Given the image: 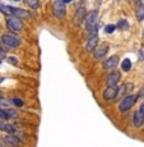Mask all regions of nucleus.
I'll list each match as a JSON object with an SVG mask.
<instances>
[{
    "mask_svg": "<svg viewBox=\"0 0 144 147\" xmlns=\"http://www.w3.org/2000/svg\"><path fill=\"white\" fill-rule=\"evenodd\" d=\"M97 10H92V12H89L87 14L86 17V21H84V24H86V28L87 31H91L93 27H94V23H96V19H97Z\"/></svg>",
    "mask_w": 144,
    "mask_h": 147,
    "instance_id": "obj_8",
    "label": "nucleus"
},
{
    "mask_svg": "<svg viewBox=\"0 0 144 147\" xmlns=\"http://www.w3.org/2000/svg\"><path fill=\"white\" fill-rule=\"evenodd\" d=\"M121 69H123L124 72H129V70L131 69V61H130V59H124L123 63H121Z\"/></svg>",
    "mask_w": 144,
    "mask_h": 147,
    "instance_id": "obj_19",
    "label": "nucleus"
},
{
    "mask_svg": "<svg viewBox=\"0 0 144 147\" xmlns=\"http://www.w3.org/2000/svg\"><path fill=\"white\" fill-rule=\"evenodd\" d=\"M98 36H97V33H96V31L92 33L91 36L88 37V40H87L86 42V50L88 53H91V51H94L96 50V47L98 46Z\"/></svg>",
    "mask_w": 144,
    "mask_h": 147,
    "instance_id": "obj_6",
    "label": "nucleus"
},
{
    "mask_svg": "<svg viewBox=\"0 0 144 147\" xmlns=\"http://www.w3.org/2000/svg\"><path fill=\"white\" fill-rule=\"evenodd\" d=\"M1 41H3V44H5L9 47H17L21 44L19 37H17L15 35H12V33H4L1 36Z\"/></svg>",
    "mask_w": 144,
    "mask_h": 147,
    "instance_id": "obj_3",
    "label": "nucleus"
},
{
    "mask_svg": "<svg viewBox=\"0 0 144 147\" xmlns=\"http://www.w3.org/2000/svg\"><path fill=\"white\" fill-rule=\"evenodd\" d=\"M0 147H5V146H4V145H3V143H1V142H0Z\"/></svg>",
    "mask_w": 144,
    "mask_h": 147,
    "instance_id": "obj_30",
    "label": "nucleus"
},
{
    "mask_svg": "<svg viewBox=\"0 0 144 147\" xmlns=\"http://www.w3.org/2000/svg\"><path fill=\"white\" fill-rule=\"evenodd\" d=\"M12 13L15 18L18 19H28L31 18V13L28 10L24 9H19V8H12Z\"/></svg>",
    "mask_w": 144,
    "mask_h": 147,
    "instance_id": "obj_11",
    "label": "nucleus"
},
{
    "mask_svg": "<svg viewBox=\"0 0 144 147\" xmlns=\"http://www.w3.org/2000/svg\"><path fill=\"white\" fill-rule=\"evenodd\" d=\"M13 104H14L15 106H18V107L23 106V101H22L21 98H18V97H14V98H13Z\"/></svg>",
    "mask_w": 144,
    "mask_h": 147,
    "instance_id": "obj_24",
    "label": "nucleus"
},
{
    "mask_svg": "<svg viewBox=\"0 0 144 147\" xmlns=\"http://www.w3.org/2000/svg\"><path fill=\"white\" fill-rule=\"evenodd\" d=\"M86 17H87L86 8L79 7L77 9V12H75V14H74V19H73V22H74L75 26L79 27V26H82V23H83L84 21H86Z\"/></svg>",
    "mask_w": 144,
    "mask_h": 147,
    "instance_id": "obj_4",
    "label": "nucleus"
},
{
    "mask_svg": "<svg viewBox=\"0 0 144 147\" xmlns=\"http://www.w3.org/2000/svg\"><path fill=\"white\" fill-rule=\"evenodd\" d=\"M139 110H140V111H142V113H143V114H144V101H143V104H142V105H140V107H139Z\"/></svg>",
    "mask_w": 144,
    "mask_h": 147,
    "instance_id": "obj_28",
    "label": "nucleus"
},
{
    "mask_svg": "<svg viewBox=\"0 0 144 147\" xmlns=\"http://www.w3.org/2000/svg\"><path fill=\"white\" fill-rule=\"evenodd\" d=\"M3 142L5 143L8 147H21L22 142L18 137H15L14 134H7L3 138Z\"/></svg>",
    "mask_w": 144,
    "mask_h": 147,
    "instance_id": "obj_7",
    "label": "nucleus"
},
{
    "mask_svg": "<svg viewBox=\"0 0 144 147\" xmlns=\"http://www.w3.org/2000/svg\"><path fill=\"white\" fill-rule=\"evenodd\" d=\"M119 64V58L116 55L111 56V58H107L105 61H103V69H112Z\"/></svg>",
    "mask_w": 144,
    "mask_h": 147,
    "instance_id": "obj_13",
    "label": "nucleus"
},
{
    "mask_svg": "<svg viewBox=\"0 0 144 147\" xmlns=\"http://www.w3.org/2000/svg\"><path fill=\"white\" fill-rule=\"evenodd\" d=\"M119 96V87L117 86H112V87H107L103 91V98L107 101L114 100Z\"/></svg>",
    "mask_w": 144,
    "mask_h": 147,
    "instance_id": "obj_9",
    "label": "nucleus"
},
{
    "mask_svg": "<svg viewBox=\"0 0 144 147\" xmlns=\"http://www.w3.org/2000/svg\"><path fill=\"white\" fill-rule=\"evenodd\" d=\"M8 63L13 64V65H17V64H18V60L15 59V56H9V58H8Z\"/></svg>",
    "mask_w": 144,
    "mask_h": 147,
    "instance_id": "obj_25",
    "label": "nucleus"
},
{
    "mask_svg": "<svg viewBox=\"0 0 144 147\" xmlns=\"http://www.w3.org/2000/svg\"><path fill=\"white\" fill-rule=\"evenodd\" d=\"M115 30H116V26H115V24H107V26L105 27V32L106 33H112Z\"/></svg>",
    "mask_w": 144,
    "mask_h": 147,
    "instance_id": "obj_23",
    "label": "nucleus"
},
{
    "mask_svg": "<svg viewBox=\"0 0 144 147\" xmlns=\"http://www.w3.org/2000/svg\"><path fill=\"white\" fill-rule=\"evenodd\" d=\"M0 12H1L4 16H8V17H10L12 16V7H8V5H4V4H1L0 3Z\"/></svg>",
    "mask_w": 144,
    "mask_h": 147,
    "instance_id": "obj_18",
    "label": "nucleus"
},
{
    "mask_svg": "<svg viewBox=\"0 0 144 147\" xmlns=\"http://www.w3.org/2000/svg\"><path fill=\"white\" fill-rule=\"evenodd\" d=\"M0 63H1V60H0Z\"/></svg>",
    "mask_w": 144,
    "mask_h": 147,
    "instance_id": "obj_32",
    "label": "nucleus"
},
{
    "mask_svg": "<svg viewBox=\"0 0 144 147\" xmlns=\"http://www.w3.org/2000/svg\"><path fill=\"white\" fill-rule=\"evenodd\" d=\"M5 114H7V119H17V117H18V114L14 109H7Z\"/></svg>",
    "mask_w": 144,
    "mask_h": 147,
    "instance_id": "obj_20",
    "label": "nucleus"
},
{
    "mask_svg": "<svg viewBox=\"0 0 144 147\" xmlns=\"http://www.w3.org/2000/svg\"><path fill=\"white\" fill-rule=\"evenodd\" d=\"M4 58H5V51L0 49V60H1V59H4Z\"/></svg>",
    "mask_w": 144,
    "mask_h": 147,
    "instance_id": "obj_27",
    "label": "nucleus"
},
{
    "mask_svg": "<svg viewBox=\"0 0 144 147\" xmlns=\"http://www.w3.org/2000/svg\"><path fill=\"white\" fill-rule=\"evenodd\" d=\"M7 27L9 28L10 31H13V32H18V31L22 30L23 24H22L21 19L15 18V17H12V18L7 19Z\"/></svg>",
    "mask_w": 144,
    "mask_h": 147,
    "instance_id": "obj_5",
    "label": "nucleus"
},
{
    "mask_svg": "<svg viewBox=\"0 0 144 147\" xmlns=\"http://www.w3.org/2000/svg\"><path fill=\"white\" fill-rule=\"evenodd\" d=\"M135 14H137V18L139 19V21H143V19H144V5L143 4H139L137 7Z\"/></svg>",
    "mask_w": 144,
    "mask_h": 147,
    "instance_id": "obj_17",
    "label": "nucleus"
},
{
    "mask_svg": "<svg viewBox=\"0 0 144 147\" xmlns=\"http://www.w3.org/2000/svg\"><path fill=\"white\" fill-rule=\"evenodd\" d=\"M138 101V95H126L123 100L119 104V110L121 113L128 111L129 109H131L133 106L135 105V102Z\"/></svg>",
    "mask_w": 144,
    "mask_h": 147,
    "instance_id": "obj_1",
    "label": "nucleus"
},
{
    "mask_svg": "<svg viewBox=\"0 0 144 147\" xmlns=\"http://www.w3.org/2000/svg\"><path fill=\"white\" fill-rule=\"evenodd\" d=\"M133 90V84L131 83H124L121 87H119V95H124L126 92H130Z\"/></svg>",
    "mask_w": 144,
    "mask_h": 147,
    "instance_id": "obj_16",
    "label": "nucleus"
},
{
    "mask_svg": "<svg viewBox=\"0 0 144 147\" xmlns=\"http://www.w3.org/2000/svg\"><path fill=\"white\" fill-rule=\"evenodd\" d=\"M13 1H19V0H13Z\"/></svg>",
    "mask_w": 144,
    "mask_h": 147,
    "instance_id": "obj_31",
    "label": "nucleus"
},
{
    "mask_svg": "<svg viewBox=\"0 0 144 147\" xmlns=\"http://www.w3.org/2000/svg\"><path fill=\"white\" fill-rule=\"evenodd\" d=\"M133 124H134V127H137V128H140L144 124V114L140 110H137V111L134 113V115H133Z\"/></svg>",
    "mask_w": 144,
    "mask_h": 147,
    "instance_id": "obj_12",
    "label": "nucleus"
},
{
    "mask_svg": "<svg viewBox=\"0 0 144 147\" xmlns=\"http://www.w3.org/2000/svg\"><path fill=\"white\" fill-rule=\"evenodd\" d=\"M109 51V46L107 45H101V46H97L94 50V58L96 59H102L103 56Z\"/></svg>",
    "mask_w": 144,
    "mask_h": 147,
    "instance_id": "obj_14",
    "label": "nucleus"
},
{
    "mask_svg": "<svg viewBox=\"0 0 144 147\" xmlns=\"http://www.w3.org/2000/svg\"><path fill=\"white\" fill-rule=\"evenodd\" d=\"M60 1H63L64 4H66V3H70V1H73V0H60Z\"/></svg>",
    "mask_w": 144,
    "mask_h": 147,
    "instance_id": "obj_29",
    "label": "nucleus"
},
{
    "mask_svg": "<svg viewBox=\"0 0 144 147\" xmlns=\"http://www.w3.org/2000/svg\"><path fill=\"white\" fill-rule=\"evenodd\" d=\"M52 13L58 19H63L66 14L65 4H64L63 1H60V0H56L52 4Z\"/></svg>",
    "mask_w": 144,
    "mask_h": 147,
    "instance_id": "obj_2",
    "label": "nucleus"
},
{
    "mask_svg": "<svg viewBox=\"0 0 144 147\" xmlns=\"http://www.w3.org/2000/svg\"><path fill=\"white\" fill-rule=\"evenodd\" d=\"M26 3L31 9H38V7H40L38 0H26Z\"/></svg>",
    "mask_w": 144,
    "mask_h": 147,
    "instance_id": "obj_22",
    "label": "nucleus"
},
{
    "mask_svg": "<svg viewBox=\"0 0 144 147\" xmlns=\"http://www.w3.org/2000/svg\"><path fill=\"white\" fill-rule=\"evenodd\" d=\"M116 28H120V30L126 31L129 28V23L125 21V19H120V21L117 22V24H116Z\"/></svg>",
    "mask_w": 144,
    "mask_h": 147,
    "instance_id": "obj_21",
    "label": "nucleus"
},
{
    "mask_svg": "<svg viewBox=\"0 0 144 147\" xmlns=\"http://www.w3.org/2000/svg\"><path fill=\"white\" fill-rule=\"evenodd\" d=\"M5 119H7V114H5V110L0 109V123H3Z\"/></svg>",
    "mask_w": 144,
    "mask_h": 147,
    "instance_id": "obj_26",
    "label": "nucleus"
},
{
    "mask_svg": "<svg viewBox=\"0 0 144 147\" xmlns=\"http://www.w3.org/2000/svg\"><path fill=\"white\" fill-rule=\"evenodd\" d=\"M120 72H116V70H112L111 73H110L109 76H107L106 78V84L107 87H112V86H116L119 83V81H120Z\"/></svg>",
    "mask_w": 144,
    "mask_h": 147,
    "instance_id": "obj_10",
    "label": "nucleus"
},
{
    "mask_svg": "<svg viewBox=\"0 0 144 147\" xmlns=\"http://www.w3.org/2000/svg\"><path fill=\"white\" fill-rule=\"evenodd\" d=\"M0 131H3V132H7L8 134H15V132H17V129H15V127L12 125V124H7V123H0Z\"/></svg>",
    "mask_w": 144,
    "mask_h": 147,
    "instance_id": "obj_15",
    "label": "nucleus"
}]
</instances>
